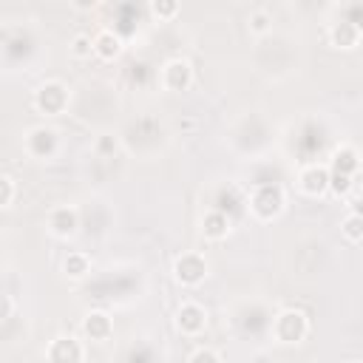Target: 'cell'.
<instances>
[{
	"mask_svg": "<svg viewBox=\"0 0 363 363\" xmlns=\"http://www.w3.org/2000/svg\"><path fill=\"white\" fill-rule=\"evenodd\" d=\"M286 207V190L278 182H261L252 184L247 193V210L255 221H275Z\"/></svg>",
	"mask_w": 363,
	"mask_h": 363,
	"instance_id": "6da1fadb",
	"label": "cell"
},
{
	"mask_svg": "<svg viewBox=\"0 0 363 363\" xmlns=\"http://www.w3.org/2000/svg\"><path fill=\"white\" fill-rule=\"evenodd\" d=\"M269 332H272V340L275 343H281V346H298L309 335V315L303 309H298V306H284L272 318Z\"/></svg>",
	"mask_w": 363,
	"mask_h": 363,
	"instance_id": "7a4b0ae2",
	"label": "cell"
},
{
	"mask_svg": "<svg viewBox=\"0 0 363 363\" xmlns=\"http://www.w3.org/2000/svg\"><path fill=\"white\" fill-rule=\"evenodd\" d=\"M23 153L34 162H51L60 153V130L54 125H31L23 133Z\"/></svg>",
	"mask_w": 363,
	"mask_h": 363,
	"instance_id": "3957f363",
	"label": "cell"
},
{
	"mask_svg": "<svg viewBox=\"0 0 363 363\" xmlns=\"http://www.w3.org/2000/svg\"><path fill=\"white\" fill-rule=\"evenodd\" d=\"M173 281L179 284V286H184V289H193V286H199L207 275H210V264H207V258H204V252H199V250H184L182 255H176L173 258Z\"/></svg>",
	"mask_w": 363,
	"mask_h": 363,
	"instance_id": "277c9868",
	"label": "cell"
},
{
	"mask_svg": "<svg viewBox=\"0 0 363 363\" xmlns=\"http://www.w3.org/2000/svg\"><path fill=\"white\" fill-rule=\"evenodd\" d=\"M71 102V91L62 79H45L43 85H37L34 91V108L45 116H60L68 111Z\"/></svg>",
	"mask_w": 363,
	"mask_h": 363,
	"instance_id": "5b68a950",
	"label": "cell"
},
{
	"mask_svg": "<svg viewBox=\"0 0 363 363\" xmlns=\"http://www.w3.org/2000/svg\"><path fill=\"white\" fill-rule=\"evenodd\" d=\"M207 323H210V318H207V309L199 303V301H182L179 306H176V312H173V326H176V332L182 335V337H199V335H204V329H207Z\"/></svg>",
	"mask_w": 363,
	"mask_h": 363,
	"instance_id": "8992f818",
	"label": "cell"
},
{
	"mask_svg": "<svg viewBox=\"0 0 363 363\" xmlns=\"http://www.w3.org/2000/svg\"><path fill=\"white\" fill-rule=\"evenodd\" d=\"M159 85L170 94H182L193 85V62L187 57H170L159 68Z\"/></svg>",
	"mask_w": 363,
	"mask_h": 363,
	"instance_id": "52a82bcc",
	"label": "cell"
},
{
	"mask_svg": "<svg viewBox=\"0 0 363 363\" xmlns=\"http://www.w3.org/2000/svg\"><path fill=\"white\" fill-rule=\"evenodd\" d=\"M45 230L54 235V238H74L77 230H79V210L74 204H54L48 213H45Z\"/></svg>",
	"mask_w": 363,
	"mask_h": 363,
	"instance_id": "ba28073f",
	"label": "cell"
},
{
	"mask_svg": "<svg viewBox=\"0 0 363 363\" xmlns=\"http://www.w3.org/2000/svg\"><path fill=\"white\" fill-rule=\"evenodd\" d=\"M45 363H85V343L77 335H57L45 346Z\"/></svg>",
	"mask_w": 363,
	"mask_h": 363,
	"instance_id": "9c48e42d",
	"label": "cell"
},
{
	"mask_svg": "<svg viewBox=\"0 0 363 363\" xmlns=\"http://www.w3.org/2000/svg\"><path fill=\"white\" fill-rule=\"evenodd\" d=\"M298 190L309 199H320L329 193V167L323 162H309L298 170Z\"/></svg>",
	"mask_w": 363,
	"mask_h": 363,
	"instance_id": "30bf717a",
	"label": "cell"
},
{
	"mask_svg": "<svg viewBox=\"0 0 363 363\" xmlns=\"http://www.w3.org/2000/svg\"><path fill=\"white\" fill-rule=\"evenodd\" d=\"M79 332L85 340L91 343H105L113 337V318L105 312V309H91L82 315L79 320Z\"/></svg>",
	"mask_w": 363,
	"mask_h": 363,
	"instance_id": "8fae6325",
	"label": "cell"
},
{
	"mask_svg": "<svg viewBox=\"0 0 363 363\" xmlns=\"http://www.w3.org/2000/svg\"><path fill=\"white\" fill-rule=\"evenodd\" d=\"M94 37V57L96 60H102V62H113V60H119L122 57V51H125V40H122V34L119 31H113V28H99L96 34H91Z\"/></svg>",
	"mask_w": 363,
	"mask_h": 363,
	"instance_id": "7c38bea8",
	"label": "cell"
},
{
	"mask_svg": "<svg viewBox=\"0 0 363 363\" xmlns=\"http://www.w3.org/2000/svg\"><path fill=\"white\" fill-rule=\"evenodd\" d=\"M326 167H329V173L357 179V173H360V150H357L354 145L343 142V145H337V147L332 150V159H329Z\"/></svg>",
	"mask_w": 363,
	"mask_h": 363,
	"instance_id": "4fadbf2b",
	"label": "cell"
},
{
	"mask_svg": "<svg viewBox=\"0 0 363 363\" xmlns=\"http://www.w3.org/2000/svg\"><path fill=\"white\" fill-rule=\"evenodd\" d=\"M329 43L340 51H352L360 45V26L352 20H337L329 26Z\"/></svg>",
	"mask_w": 363,
	"mask_h": 363,
	"instance_id": "5bb4252c",
	"label": "cell"
},
{
	"mask_svg": "<svg viewBox=\"0 0 363 363\" xmlns=\"http://www.w3.org/2000/svg\"><path fill=\"white\" fill-rule=\"evenodd\" d=\"M233 233V221L224 210H207L201 216V235L207 241H224Z\"/></svg>",
	"mask_w": 363,
	"mask_h": 363,
	"instance_id": "9a60e30c",
	"label": "cell"
},
{
	"mask_svg": "<svg viewBox=\"0 0 363 363\" xmlns=\"http://www.w3.org/2000/svg\"><path fill=\"white\" fill-rule=\"evenodd\" d=\"M60 269H62V275L68 281H82V278L91 275V255L82 252V250H68L62 264H60Z\"/></svg>",
	"mask_w": 363,
	"mask_h": 363,
	"instance_id": "2e32d148",
	"label": "cell"
},
{
	"mask_svg": "<svg viewBox=\"0 0 363 363\" xmlns=\"http://www.w3.org/2000/svg\"><path fill=\"white\" fill-rule=\"evenodd\" d=\"M340 235L349 244H360L363 241V216H360V210H349L340 218Z\"/></svg>",
	"mask_w": 363,
	"mask_h": 363,
	"instance_id": "e0dca14e",
	"label": "cell"
},
{
	"mask_svg": "<svg viewBox=\"0 0 363 363\" xmlns=\"http://www.w3.org/2000/svg\"><path fill=\"white\" fill-rule=\"evenodd\" d=\"M247 31L252 37H267L272 31V14L267 9H252L247 14Z\"/></svg>",
	"mask_w": 363,
	"mask_h": 363,
	"instance_id": "ac0fdd59",
	"label": "cell"
},
{
	"mask_svg": "<svg viewBox=\"0 0 363 363\" xmlns=\"http://www.w3.org/2000/svg\"><path fill=\"white\" fill-rule=\"evenodd\" d=\"M68 54L74 60H91L94 57V37L88 31H77L68 43Z\"/></svg>",
	"mask_w": 363,
	"mask_h": 363,
	"instance_id": "d6986e66",
	"label": "cell"
},
{
	"mask_svg": "<svg viewBox=\"0 0 363 363\" xmlns=\"http://www.w3.org/2000/svg\"><path fill=\"white\" fill-rule=\"evenodd\" d=\"M147 11H150L153 20H159V23H170V20L182 11V6H179L176 0H150V3H147Z\"/></svg>",
	"mask_w": 363,
	"mask_h": 363,
	"instance_id": "ffe728a7",
	"label": "cell"
},
{
	"mask_svg": "<svg viewBox=\"0 0 363 363\" xmlns=\"http://www.w3.org/2000/svg\"><path fill=\"white\" fill-rule=\"evenodd\" d=\"M354 184H357V179H352V176L329 173V193H332L335 199H346V196L354 190Z\"/></svg>",
	"mask_w": 363,
	"mask_h": 363,
	"instance_id": "44dd1931",
	"label": "cell"
},
{
	"mask_svg": "<svg viewBox=\"0 0 363 363\" xmlns=\"http://www.w3.org/2000/svg\"><path fill=\"white\" fill-rule=\"evenodd\" d=\"M14 196H17V184H14V179L6 176V173H0V210L11 207Z\"/></svg>",
	"mask_w": 363,
	"mask_h": 363,
	"instance_id": "7402d4cb",
	"label": "cell"
},
{
	"mask_svg": "<svg viewBox=\"0 0 363 363\" xmlns=\"http://www.w3.org/2000/svg\"><path fill=\"white\" fill-rule=\"evenodd\" d=\"M187 363H224V360H221V354L213 346H199V349L190 352Z\"/></svg>",
	"mask_w": 363,
	"mask_h": 363,
	"instance_id": "603a6c76",
	"label": "cell"
},
{
	"mask_svg": "<svg viewBox=\"0 0 363 363\" xmlns=\"http://www.w3.org/2000/svg\"><path fill=\"white\" fill-rule=\"evenodd\" d=\"M113 150H116V139H113L111 133L96 136V142H94V153H96V156H111Z\"/></svg>",
	"mask_w": 363,
	"mask_h": 363,
	"instance_id": "cb8c5ba5",
	"label": "cell"
},
{
	"mask_svg": "<svg viewBox=\"0 0 363 363\" xmlns=\"http://www.w3.org/2000/svg\"><path fill=\"white\" fill-rule=\"evenodd\" d=\"M14 298L11 295H6V292H0V323H6L11 315H14Z\"/></svg>",
	"mask_w": 363,
	"mask_h": 363,
	"instance_id": "d4e9b609",
	"label": "cell"
},
{
	"mask_svg": "<svg viewBox=\"0 0 363 363\" xmlns=\"http://www.w3.org/2000/svg\"><path fill=\"white\" fill-rule=\"evenodd\" d=\"M346 363H360V360H346Z\"/></svg>",
	"mask_w": 363,
	"mask_h": 363,
	"instance_id": "484cf974",
	"label": "cell"
}]
</instances>
